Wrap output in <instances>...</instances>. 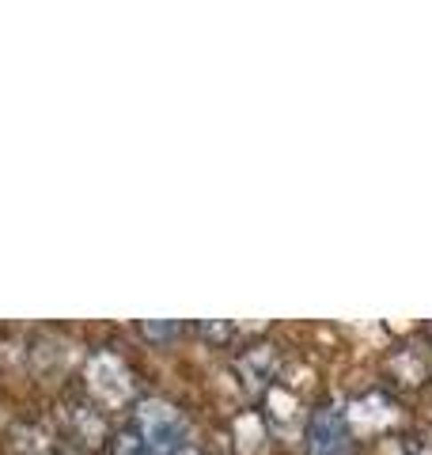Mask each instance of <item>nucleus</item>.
I'll use <instances>...</instances> for the list:
<instances>
[{
    "instance_id": "obj_3",
    "label": "nucleus",
    "mask_w": 432,
    "mask_h": 455,
    "mask_svg": "<svg viewBox=\"0 0 432 455\" xmlns=\"http://www.w3.org/2000/svg\"><path fill=\"white\" fill-rule=\"evenodd\" d=\"M311 448L315 455H341L345 451V418L334 410H323L311 429Z\"/></svg>"
},
{
    "instance_id": "obj_2",
    "label": "nucleus",
    "mask_w": 432,
    "mask_h": 455,
    "mask_svg": "<svg viewBox=\"0 0 432 455\" xmlns=\"http://www.w3.org/2000/svg\"><path fill=\"white\" fill-rule=\"evenodd\" d=\"M88 383L92 391L103 398L107 406H122L129 395H133V379H129V368L114 357V353H99L88 364Z\"/></svg>"
},
{
    "instance_id": "obj_5",
    "label": "nucleus",
    "mask_w": 432,
    "mask_h": 455,
    "mask_svg": "<svg viewBox=\"0 0 432 455\" xmlns=\"http://www.w3.org/2000/svg\"><path fill=\"white\" fill-rule=\"evenodd\" d=\"M406 455H432V448H428V444H410Z\"/></svg>"
},
{
    "instance_id": "obj_6",
    "label": "nucleus",
    "mask_w": 432,
    "mask_h": 455,
    "mask_svg": "<svg viewBox=\"0 0 432 455\" xmlns=\"http://www.w3.org/2000/svg\"><path fill=\"white\" fill-rule=\"evenodd\" d=\"M179 455H197V451H190V448H182V451H179Z\"/></svg>"
},
{
    "instance_id": "obj_1",
    "label": "nucleus",
    "mask_w": 432,
    "mask_h": 455,
    "mask_svg": "<svg viewBox=\"0 0 432 455\" xmlns=\"http://www.w3.org/2000/svg\"><path fill=\"white\" fill-rule=\"evenodd\" d=\"M137 421H140V440H144V448L148 451L179 455L186 448V418L171 403L148 398V403H140Z\"/></svg>"
},
{
    "instance_id": "obj_4",
    "label": "nucleus",
    "mask_w": 432,
    "mask_h": 455,
    "mask_svg": "<svg viewBox=\"0 0 432 455\" xmlns=\"http://www.w3.org/2000/svg\"><path fill=\"white\" fill-rule=\"evenodd\" d=\"M118 455H144L140 451V440L137 436H122L118 440Z\"/></svg>"
}]
</instances>
